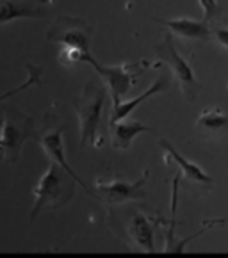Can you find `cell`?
<instances>
[{
  "label": "cell",
  "instance_id": "52a82bcc",
  "mask_svg": "<svg viewBox=\"0 0 228 258\" xmlns=\"http://www.w3.org/2000/svg\"><path fill=\"white\" fill-rule=\"evenodd\" d=\"M91 36L93 29L86 20L77 18V16L59 15L52 22L45 38L48 43H57L61 46H75V48L89 53Z\"/></svg>",
  "mask_w": 228,
  "mask_h": 258
},
{
  "label": "cell",
  "instance_id": "9a60e30c",
  "mask_svg": "<svg viewBox=\"0 0 228 258\" xmlns=\"http://www.w3.org/2000/svg\"><path fill=\"white\" fill-rule=\"evenodd\" d=\"M169 88V79H167V75H159V79L155 80V82L150 86L148 89H146L143 95H139L137 98L130 100V102H112V112H110V118H109V123H116L120 121V119H125L129 118L130 114L136 110L137 105H141V103L145 102L146 98H150V96H153L155 93H160V91H166V89Z\"/></svg>",
  "mask_w": 228,
  "mask_h": 258
},
{
  "label": "cell",
  "instance_id": "8fae6325",
  "mask_svg": "<svg viewBox=\"0 0 228 258\" xmlns=\"http://www.w3.org/2000/svg\"><path fill=\"white\" fill-rule=\"evenodd\" d=\"M152 20L160 23V25L167 27L173 34L180 36L184 39H189V41L205 43L214 36V31L210 29L207 20H194V18H171V20L152 18Z\"/></svg>",
  "mask_w": 228,
  "mask_h": 258
},
{
  "label": "cell",
  "instance_id": "2e32d148",
  "mask_svg": "<svg viewBox=\"0 0 228 258\" xmlns=\"http://www.w3.org/2000/svg\"><path fill=\"white\" fill-rule=\"evenodd\" d=\"M91 53H86L82 52L80 48H75V46H61L59 50V62L65 66H73L77 62H86V57H89Z\"/></svg>",
  "mask_w": 228,
  "mask_h": 258
},
{
  "label": "cell",
  "instance_id": "7c38bea8",
  "mask_svg": "<svg viewBox=\"0 0 228 258\" xmlns=\"http://www.w3.org/2000/svg\"><path fill=\"white\" fill-rule=\"evenodd\" d=\"M53 0H2L0 23L13 22L18 18H41L46 15V6Z\"/></svg>",
  "mask_w": 228,
  "mask_h": 258
},
{
  "label": "cell",
  "instance_id": "ba28073f",
  "mask_svg": "<svg viewBox=\"0 0 228 258\" xmlns=\"http://www.w3.org/2000/svg\"><path fill=\"white\" fill-rule=\"evenodd\" d=\"M148 176H150V171L146 169L143 173V176L134 183L123 180L122 176H114L107 183L102 182V180H96L95 182L96 200L105 203L107 207H120L130 202H141V200L146 198V192L143 187L148 182Z\"/></svg>",
  "mask_w": 228,
  "mask_h": 258
},
{
  "label": "cell",
  "instance_id": "277c9868",
  "mask_svg": "<svg viewBox=\"0 0 228 258\" xmlns=\"http://www.w3.org/2000/svg\"><path fill=\"white\" fill-rule=\"evenodd\" d=\"M105 86H96L95 82H89L84 88L82 95L72 98V107L79 118L80 130V146H86V143L98 148L102 143H98V130L102 121V109L107 100Z\"/></svg>",
  "mask_w": 228,
  "mask_h": 258
},
{
  "label": "cell",
  "instance_id": "ac0fdd59",
  "mask_svg": "<svg viewBox=\"0 0 228 258\" xmlns=\"http://www.w3.org/2000/svg\"><path fill=\"white\" fill-rule=\"evenodd\" d=\"M214 38L217 39L221 46L228 48V27H223V29H214Z\"/></svg>",
  "mask_w": 228,
  "mask_h": 258
},
{
  "label": "cell",
  "instance_id": "3957f363",
  "mask_svg": "<svg viewBox=\"0 0 228 258\" xmlns=\"http://www.w3.org/2000/svg\"><path fill=\"white\" fill-rule=\"evenodd\" d=\"M34 118L23 114L18 107L2 103V136H0V153L2 160L8 164H16L22 155L27 139H36Z\"/></svg>",
  "mask_w": 228,
  "mask_h": 258
},
{
  "label": "cell",
  "instance_id": "4fadbf2b",
  "mask_svg": "<svg viewBox=\"0 0 228 258\" xmlns=\"http://www.w3.org/2000/svg\"><path fill=\"white\" fill-rule=\"evenodd\" d=\"M109 132H110V146L114 150H129L132 145L134 137L145 132H153L150 126L143 125L141 121L136 119H120L116 123H109Z\"/></svg>",
  "mask_w": 228,
  "mask_h": 258
},
{
  "label": "cell",
  "instance_id": "5bb4252c",
  "mask_svg": "<svg viewBox=\"0 0 228 258\" xmlns=\"http://www.w3.org/2000/svg\"><path fill=\"white\" fill-rule=\"evenodd\" d=\"M196 128L205 137L226 139L228 137V114H223L217 107H207L196 119Z\"/></svg>",
  "mask_w": 228,
  "mask_h": 258
},
{
  "label": "cell",
  "instance_id": "6da1fadb",
  "mask_svg": "<svg viewBox=\"0 0 228 258\" xmlns=\"http://www.w3.org/2000/svg\"><path fill=\"white\" fill-rule=\"evenodd\" d=\"M107 221L123 242L137 251L155 253V230L164 223L159 212H148L145 207L130 202L120 207H109Z\"/></svg>",
  "mask_w": 228,
  "mask_h": 258
},
{
  "label": "cell",
  "instance_id": "9c48e42d",
  "mask_svg": "<svg viewBox=\"0 0 228 258\" xmlns=\"http://www.w3.org/2000/svg\"><path fill=\"white\" fill-rule=\"evenodd\" d=\"M52 121H53L52 112H50V110H46V112H45V119H43V130H39V132H38V137H36V141L39 143V146H41L43 152L46 153V157H48L50 160H55L57 164H61V166L65 167L68 173H72V175L75 176V180L79 182V185L84 187V189H86V192L96 198L95 189L88 187V183L84 182V180L80 178L79 175H77L75 171L72 169V166L68 164V160H66V150H65V143H63L65 126L57 125V121L52 125Z\"/></svg>",
  "mask_w": 228,
  "mask_h": 258
},
{
  "label": "cell",
  "instance_id": "e0dca14e",
  "mask_svg": "<svg viewBox=\"0 0 228 258\" xmlns=\"http://www.w3.org/2000/svg\"><path fill=\"white\" fill-rule=\"evenodd\" d=\"M198 4L202 6L203 9V20H207V22H210L212 18H217L221 13L219 9V4H217V0H198Z\"/></svg>",
  "mask_w": 228,
  "mask_h": 258
},
{
  "label": "cell",
  "instance_id": "30bf717a",
  "mask_svg": "<svg viewBox=\"0 0 228 258\" xmlns=\"http://www.w3.org/2000/svg\"><path fill=\"white\" fill-rule=\"evenodd\" d=\"M159 145L164 152V159H166V162L167 164L169 162L177 164V166H179V173L182 175L184 180H187L189 183H194V185L207 187V189H210V187L214 185L212 176L207 175V171L203 169V167L198 166V164H194L193 160H189L184 155H180V153L177 152V148L171 145L169 141L160 139Z\"/></svg>",
  "mask_w": 228,
  "mask_h": 258
},
{
  "label": "cell",
  "instance_id": "7a4b0ae2",
  "mask_svg": "<svg viewBox=\"0 0 228 258\" xmlns=\"http://www.w3.org/2000/svg\"><path fill=\"white\" fill-rule=\"evenodd\" d=\"M75 183L79 182L72 173H68L55 160H50L48 167L39 178L38 185L32 189L34 203H32L29 219L34 221L43 210H55L68 205L72 202L73 194H75Z\"/></svg>",
  "mask_w": 228,
  "mask_h": 258
},
{
  "label": "cell",
  "instance_id": "8992f818",
  "mask_svg": "<svg viewBox=\"0 0 228 258\" xmlns=\"http://www.w3.org/2000/svg\"><path fill=\"white\" fill-rule=\"evenodd\" d=\"M153 52H155L157 59L162 62H166L169 66V72L175 79L177 86L182 91V96L187 100V102H196L198 93L202 89L200 82L196 80V75H194L193 68H191L189 62L177 52L175 43H173V36L166 34L162 39V43H157L153 46Z\"/></svg>",
  "mask_w": 228,
  "mask_h": 258
},
{
  "label": "cell",
  "instance_id": "5b68a950",
  "mask_svg": "<svg viewBox=\"0 0 228 258\" xmlns=\"http://www.w3.org/2000/svg\"><path fill=\"white\" fill-rule=\"evenodd\" d=\"M86 62H89L98 72V75L102 77L105 88L109 89L110 96H112V102H122L123 96L129 95V91L136 84L137 77L148 72L150 68H157L159 66V62L152 64L146 59L136 62H123V64L118 66H103L98 61H95L91 55L86 57Z\"/></svg>",
  "mask_w": 228,
  "mask_h": 258
}]
</instances>
